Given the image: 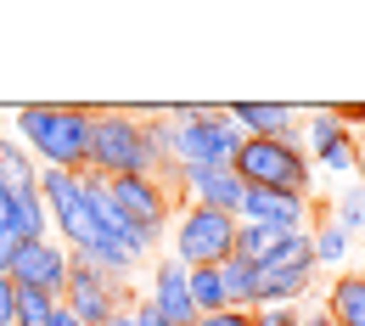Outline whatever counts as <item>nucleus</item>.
Wrapping results in <instances>:
<instances>
[{"label":"nucleus","mask_w":365,"mask_h":326,"mask_svg":"<svg viewBox=\"0 0 365 326\" xmlns=\"http://www.w3.org/2000/svg\"><path fill=\"white\" fill-rule=\"evenodd\" d=\"M230 253H236V214L197 208V203L175 208V231H169V259L175 265L202 270V265H225Z\"/></svg>","instance_id":"7ed1b4c3"},{"label":"nucleus","mask_w":365,"mask_h":326,"mask_svg":"<svg viewBox=\"0 0 365 326\" xmlns=\"http://www.w3.org/2000/svg\"><path fill=\"white\" fill-rule=\"evenodd\" d=\"M354 180L365 186V136H360V169H354Z\"/></svg>","instance_id":"c85d7f7f"},{"label":"nucleus","mask_w":365,"mask_h":326,"mask_svg":"<svg viewBox=\"0 0 365 326\" xmlns=\"http://www.w3.org/2000/svg\"><path fill=\"white\" fill-rule=\"evenodd\" d=\"M163 186H175L180 203H197V208H220V214H236L242 208V175L236 169H169L163 175Z\"/></svg>","instance_id":"9d476101"},{"label":"nucleus","mask_w":365,"mask_h":326,"mask_svg":"<svg viewBox=\"0 0 365 326\" xmlns=\"http://www.w3.org/2000/svg\"><path fill=\"white\" fill-rule=\"evenodd\" d=\"M298 326H331V315H326V304H304V321Z\"/></svg>","instance_id":"bb28decb"},{"label":"nucleus","mask_w":365,"mask_h":326,"mask_svg":"<svg viewBox=\"0 0 365 326\" xmlns=\"http://www.w3.org/2000/svg\"><path fill=\"white\" fill-rule=\"evenodd\" d=\"M91 175L101 180H124V175H146V180H163L169 163L163 152L152 146L146 136V118L135 107H96V124H91Z\"/></svg>","instance_id":"f03ea898"},{"label":"nucleus","mask_w":365,"mask_h":326,"mask_svg":"<svg viewBox=\"0 0 365 326\" xmlns=\"http://www.w3.org/2000/svg\"><path fill=\"white\" fill-rule=\"evenodd\" d=\"M107 197H113V208L135 225L146 242H158L163 248V236H169V220H175V197L163 180H146V175H124V180H107Z\"/></svg>","instance_id":"6e6552de"},{"label":"nucleus","mask_w":365,"mask_h":326,"mask_svg":"<svg viewBox=\"0 0 365 326\" xmlns=\"http://www.w3.org/2000/svg\"><path fill=\"white\" fill-rule=\"evenodd\" d=\"M91 124L96 107L79 101H29L11 113V136L29 146V158L40 169H85L91 163Z\"/></svg>","instance_id":"f257e3e1"},{"label":"nucleus","mask_w":365,"mask_h":326,"mask_svg":"<svg viewBox=\"0 0 365 326\" xmlns=\"http://www.w3.org/2000/svg\"><path fill=\"white\" fill-rule=\"evenodd\" d=\"M191 304H197V315H220V310H230L225 270H220V265H202V270H191Z\"/></svg>","instance_id":"6ab92c4d"},{"label":"nucleus","mask_w":365,"mask_h":326,"mask_svg":"<svg viewBox=\"0 0 365 326\" xmlns=\"http://www.w3.org/2000/svg\"><path fill=\"white\" fill-rule=\"evenodd\" d=\"M298 136H304V152H309L315 169L354 180V169H360V136L337 118V107H309L304 124H298Z\"/></svg>","instance_id":"423d86ee"},{"label":"nucleus","mask_w":365,"mask_h":326,"mask_svg":"<svg viewBox=\"0 0 365 326\" xmlns=\"http://www.w3.org/2000/svg\"><path fill=\"white\" fill-rule=\"evenodd\" d=\"M360 259H365V248H360ZM360 276H365V265H360Z\"/></svg>","instance_id":"c756f323"},{"label":"nucleus","mask_w":365,"mask_h":326,"mask_svg":"<svg viewBox=\"0 0 365 326\" xmlns=\"http://www.w3.org/2000/svg\"><path fill=\"white\" fill-rule=\"evenodd\" d=\"M40 203H46L51 236L62 248H85L91 242V197H85V169H40Z\"/></svg>","instance_id":"39448f33"},{"label":"nucleus","mask_w":365,"mask_h":326,"mask_svg":"<svg viewBox=\"0 0 365 326\" xmlns=\"http://www.w3.org/2000/svg\"><path fill=\"white\" fill-rule=\"evenodd\" d=\"M326 315H331V326H365V276L360 270H343L326 287Z\"/></svg>","instance_id":"4468645a"},{"label":"nucleus","mask_w":365,"mask_h":326,"mask_svg":"<svg viewBox=\"0 0 365 326\" xmlns=\"http://www.w3.org/2000/svg\"><path fill=\"white\" fill-rule=\"evenodd\" d=\"M225 113H230V124L253 141H298L304 146V136H298L304 107H287V101H230Z\"/></svg>","instance_id":"f8f14e48"},{"label":"nucleus","mask_w":365,"mask_h":326,"mask_svg":"<svg viewBox=\"0 0 365 326\" xmlns=\"http://www.w3.org/2000/svg\"><path fill=\"white\" fill-rule=\"evenodd\" d=\"M56 304H62V298H51V292H34V287H17V326H46Z\"/></svg>","instance_id":"412c9836"},{"label":"nucleus","mask_w":365,"mask_h":326,"mask_svg":"<svg viewBox=\"0 0 365 326\" xmlns=\"http://www.w3.org/2000/svg\"><path fill=\"white\" fill-rule=\"evenodd\" d=\"M6 197H11V236H17V242H46L51 220H46L40 191H6Z\"/></svg>","instance_id":"dca6fc26"},{"label":"nucleus","mask_w":365,"mask_h":326,"mask_svg":"<svg viewBox=\"0 0 365 326\" xmlns=\"http://www.w3.org/2000/svg\"><path fill=\"white\" fill-rule=\"evenodd\" d=\"M304 321V304H270V310H253V326H298Z\"/></svg>","instance_id":"4be33fe9"},{"label":"nucleus","mask_w":365,"mask_h":326,"mask_svg":"<svg viewBox=\"0 0 365 326\" xmlns=\"http://www.w3.org/2000/svg\"><path fill=\"white\" fill-rule=\"evenodd\" d=\"M236 220H247V225H270V231H309L315 225V203L309 197H298V191H264V186H247L242 197V208H236Z\"/></svg>","instance_id":"9b49d317"},{"label":"nucleus","mask_w":365,"mask_h":326,"mask_svg":"<svg viewBox=\"0 0 365 326\" xmlns=\"http://www.w3.org/2000/svg\"><path fill=\"white\" fill-rule=\"evenodd\" d=\"M309 248H315V265H320V270H326V265L337 270V265H349V253H354V236L337 231L331 220H315V225H309Z\"/></svg>","instance_id":"a211bd4d"},{"label":"nucleus","mask_w":365,"mask_h":326,"mask_svg":"<svg viewBox=\"0 0 365 326\" xmlns=\"http://www.w3.org/2000/svg\"><path fill=\"white\" fill-rule=\"evenodd\" d=\"M146 304H152L169 326H191V321H197V304H191V270L175 265V259H158V265H152V281H146Z\"/></svg>","instance_id":"ddd939ff"},{"label":"nucleus","mask_w":365,"mask_h":326,"mask_svg":"<svg viewBox=\"0 0 365 326\" xmlns=\"http://www.w3.org/2000/svg\"><path fill=\"white\" fill-rule=\"evenodd\" d=\"M0 326H17V281L0 270Z\"/></svg>","instance_id":"b1692460"},{"label":"nucleus","mask_w":365,"mask_h":326,"mask_svg":"<svg viewBox=\"0 0 365 326\" xmlns=\"http://www.w3.org/2000/svg\"><path fill=\"white\" fill-rule=\"evenodd\" d=\"M326 220H331L337 231H349V236H360V242H365V186H360V180H343V186H337Z\"/></svg>","instance_id":"f3484780"},{"label":"nucleus","mask_w":365,"mask_h":326,"mask_svg":"<svg viewBox=\"0 0 365 326\" xmlns=\"http://www.w3.org/2000/svg\"><path fill=\"white\" fill-rule=\"evenodd\" d=\"M225 270V292H230V310H259V270H253V259H225L220 265Z\"/></svg>","instance_id":"aec40b11"},{"label":"nucleus","mask_w":365,"mask_h":326,"mask_svg":"<svg viewBox=\"0 0 365 326\" xmlns=\"http://www.w3.org/2000/svg\"><path fill=\"white\" fill-rule=\"evenodd\" d=\"M46 326H85V321H79V315H73L68 304H56V310H51V321H46Z\"/></svg>","instance_id":"cd10ccee"},{"label":"nucleus","mask_w":365,"mask_h":326,"mask_svg":"<svg viewBox=\"0 0 365 326\" xmlns=\"http://www.w3.org/2000/svg\"><path fill=\"white\" fill-rule=\"evenodd\" d=\"M236 175H242V186H264V191H298V197H309L315 186V163H309V152L298 146V141H242V152H236V163H230Z\"/></svg>","instance_id":"20e7f679"},{"label":"nucleus","mask_w":365,"mask_h":326,"mask_svg":"<svg viewBox=\"0 0 365 326\" xmlns=\"http://www.w3.org/2000/svg\"><path fill=\"white\" fill-rule=\"evenodd\" d=\"M0 191H40V163L29 158V146L0 130Z\"/></svg>","instance_id":"2eb2a0df"},{"label":"nucleus","mask_w":365,"mask_h":326,"mask_svg":"<svg viewBox=\"0 0 365 326\" xmlns=\"http://www.w3.org/2000/svg\"><path fill=\"white\" fill-rule=\"evenodd\" d=\"M68 270H73V248H62L56 236L23 242L11 253V265H6V276L17 281V287H34V292H51V298L68 292Z\"/></svg>","instance_id":"1a4fd4ad"},{"label":"nucleus","mask_w":365,"mask_h":326,"mask_svg":"<svg viewBox=\"0 0 365 326\" xmlns=\"http://www.w3.org/2000/svg\"><path fill=\"white\" fill-rule=\"evenodd\" d=\"M191 326H253V315L247 310H220V315H197Z\"/></svg>","instance_id":"393cba45"},{"label":"nucleus","mask_w":365,"mask_h":326,"mask_svg":"<svg viewBox=\"0 0 365 326\" xmlns=\"http://www.w3.org/2000/svg\"><path fill=\"white\" fill-rule=\"evenodd\" d=\"M130 321H135V326H169L158 310H152V304H146V298H140V304H130Z\"/></svg>","instance_id":"a878e982"},{"label":"nucleus","mask_w":365,"mask_h":326,"mask_svg":"<svg viewBox=\"0 0 365 326\" xmlns=\"http://www.w3.org/2000/svg\"><path fill=\"white\" fill-rule=\"evenodd\" d=\"M17 248H23V242L11 236V197L0 191V270L11 265V253H17Z\"/></svg>","instance_id":"5701e85b"},{"label":"nucleus","mask_w":365,"mask_h":326,"mask_svg":"<svg viewBox=\"0 0 365 326\" xmlns=\"http://www.w3.org/2000/svg\"><path fill=\"white\" fill-rule=\"evenodd\" d=\"M62 304H68L85 326H107L113 315H124L135 298H130V281L101 276L91 259H79V253H73V270H68V292H62Z\"/></svg>","instance_id":"0eeeda50"}]
</instances>
